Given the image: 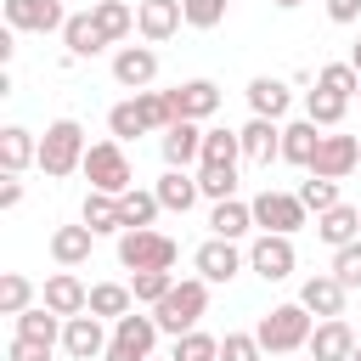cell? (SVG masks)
I'll list each match as a JSON object with an SVG mask.
<instances>
[{
  "label": "cell",
  "mask_w": 361,
  "mask_h": 361,
  "mask_svg": "<svg viewBox=\"0 0 361 361\" xmlns=\"http://www.w3.org/2000/svg\"><path fill=\"white\" fill-rule=\"evenodd\" d=\"M79 226H90L96 237H102V231H124V214H118V197H107V192H85V209H79Z\"/></svg>",
  "instance_id": "cell-26"
},
{
  "label": "cell",
  "mask_w": 361,
  "mask_h": 361,
  "mask_svg": "<svg viewBox=\"0 0 361 361\" xmlns=\"http://www.w3.org/2000/svg\"><path fill=\"white\" fill-rule=\"evenodd\" d=\"M85 180H90V192L124 197V192H130V158H124V141H90V152H85Z\"/></svg>",
  "instance_id": "cell-5"
},
{
  "label": "cell",
  "mask_w": 361,
  "mask_h": 361,
  "mask_svg": "<svg viewBox=\"0 0 361 361\" xmlns=\"http://www.w3.org/2000/svg\"><path fill=\"white\" fill-rule=\"evenodd\" d=\"M17 203H23V180L6 175V180H0V209H17Z\"/></svg>",
  "instance_id": "cell-48"
},
{
  "label": "cell",
  "mask_w": 361,
  "mask_h": 361,
  "mask_svg": "<svg viewBox=\"0 0 361 361\" xmlns=\"http://www.w3.org/2000/svg\"><path fill=\"white\" fill-rule=\"evenodd\" d=\"M248 265H254V271H259L265 282H282V276H293V243H288V237H271V231H265V237H259V243L248 248Z\"/></svg>",
  "instance_id": "cell-17"
},
{
  "label": "cell",
  "mask_w": 361,
  "mask_h": 361,
  "mask_svg": "<svg viewBox=\"0 0 361 361\" xmlns=\"http://www.w3.org/2000/svg\"><path fill=\"white\" fill-rule=\"evenodd\" d=\"M316 237H322L327 248H350V243H361V209L338 203V209L316 214Z\"/></svg>",
  "instance_id": "cell-22"
},
{
  "label": "cell",
  "mask_w": 361,
  "mask_h": 361,
  "mask_svg": "<svg viewBox=\"0 0 361 361\" xmlns=\"http://www.w3.org/2000/svg\"><path fill=\"white\" fill-rule=\"evenodd\" d=\"M6 361H51V344H39V338H11Z\"/></svg>",
  "instance_id": "cell-46"
},
{
  "label": "cell",
  "mask_w": 361,
  "mask_h": 361,
  "mask_svg": "<svg viewBox=\"0 0 361 361\" xmlns=\"http://www.w3.org/2000/svg\"><path fill=\"white\" fill-rule=\"evenodd\" d=\"M169 124H180V118H175V107H169L164 90H135L130 102H118V107L107 113L113 141H130V135H141V130H169Z\"/></svg>",
  "instance_id": "cell-1"
},
{
  "label": "cell",
  "mask_w": 361,
  "mask_h": 361,
  "mask_svg": "<svg viewBox=\"0 0 361 361\" xmlns=\"http://www.w3.org/2000/svg\"><path fill=\"white\" fill-rule=\"evenodd\" d=\"M316 147H322V130L310 124V118H299V124H282V158L288 164H316Z\"/></svg>",
  "instance_id": "cell-24"
},
{
  "label": "cell",
  "mask_w": 361,
  "mask_h": 361,
  "mask_svg": "<svg viewBox=\"0 0 361 361\" xmlns=\"http://www.w3.org/2000/svg\"><path fill=\"white\" fill-rule=\"evenodd\" d=\"M344 107H350V102H344V96H333V90H322V85L305 96V118H310L316 130H333V124L344 118Z\"/></svg>",
  "instance_id": "cell-32"
},
{
  "label": "cell",
  "mask_w": 361,
  "mask_h": 361,
  "mask_svg": "<svg viewBox=\"0 0 361 361\" xmlns=\"http://www.w3.org/2000/svg\"><path fill=\"white\" fill-rule=\"evenodd\" d=\"M288 102H293V90H288L282 79H271V73L248 79V107H254V118H282Z\"/></svg>",
  "instance_id": "cell-23"
},
{
  "label": "cell",
  "mask_w": 361,
  "mask_h": 361,
  "mask_svg": "<svg viewBox=\"0 0 361 361\" xmlns=\"http://www.w3.org/2000/svg\"><path fill=\"white\" fill-rule=\"evenodd\" d=\"M355 164H361V141H355V135H322V147H316V164H310V175L344 180V175H350Z\"/></svg>",
  "instance_id": "cell-12"
},
{
  "label": "cell",
  "mask_w": 361,
  "mask_h": 361,
  "mask_svg": "<svg viewBox=\"0 0 361 361\" xmlns=\"http://www.w3.org/2000/svg\"><path fill=\"white\" fill-rule=\"evenodd\" d=\"M169 96V107H175V118H209V113H220V85L214 79H186V85H175V90H164Z\"/></svg>",
  "instance_id": "cell-9"
},
{
  "label": "cell",
  "mask_w": 361,
  "mask_h": 361,
  "mask_svg": "<svg viewBox=\"0 0 361 361\" xmlns=\"http://www.w3.org/2000/svg\"><path fill=\"white\" fill-rule=\"evenodd\" d=\"M113 79H118L124 90H147V85L158 79V51H152V45H118Z\"/></svg>",
  "instance_id": "cell-11"
},
{
  "label": "cell",
  "mask_w": 361,
  "mask_h": 361,
  "mask_svg": "<svg viewBox=\"0 0 361 361\" xmlns=\"http://www.w3.org/2000/svg\"><path fill=\"white\" fill-rule=\"evenodd\" d=\"M197 186H203V197L226 203V197L237 192V164H203V169H197Z\"/></svg>",
  "instance_id": "cell-36"
},
{
  "label": "cell",
  "mask_w": 361,
  "mask_h": 361,
  "mask_svg": "<svg viewBox=\"0 0 361 361\" xmlns=\"http://www.w3.org/2000/svg\"><path fill=\"white\" fill-rule=\"evenodd\" d=\"M180 6H186V23L192 28H220L226 11H231V0H180Z\"/></svg>",
  "instance_id": "cell-43"
},
{
  "label": "cell",
  "mask_w": 361,
  "mask_h": 361,
  "mask_svg": "<svg viewBox=\"0 0 361 361\" xmlns=\"http://www.w3.org/2000/svg\"><path fill=\"white\" fill-rule=\"evenodd\" d=\"M90 17H96V28H102V39L113 45V39H124L130 28H135V11L124 6V0H96L90 6Z\"/></svg>",
  "instance_id": "cell-30"
},
{
  "label": "cell",
  "mask_w": 361,
  "mask_h": 361,
  "mask_svg": "<svg viewBox=\"0 0 361 361\" xmlns=\"http://www.w3.org/2000/svg\"><path fill=\"white\" fill-rule=\"evenodd\" d=\"M130 299H135V293H130L124 282H96V288H90V316H113V322H118V316H130Z\"/></svg>",
  "instance_id": "cell-34"
},
{
  "label": "cell",
  "mask_w": 361,
  "mask_h": 361,
  "mask_svg": "<svg viewBox=\"0 0 361 361\" xmlns=\"http://www.w3.org/2000/svg\"><path fill=\"white\" fill-rule=\"evenodd\" d=\"M17 338H39V344H56V310H45V305H28V310L17 316Z\"/></svg>",
  "instance_id": "cell-37"
},
{
  "label": "cell",
  "mask_w": 361,
  "mask_h": 361,
  "mask_svg": "<svg viewBox=\"0 0 361 361\" xmlns=\"http://www.w3.org/2000/svg\"><path fill=\"white\" fill-rule=\"evenodd\" d=\"M175 361H220V338H209V333H180L175 338Z\"/></svg>",
  "instance_id": "cell-41"
},
{
  "label": "cell",
  "mask_w": 361,
  "mask_h": 361,
  "mask_svg": "<svg viewBox=\"0 0 361 361\" xmlns=\"http://www.w3.org/2000/svg\"><path fill=\"white\" fill-rule=\"evenodd\" d=\"M85 130H79V118H56L51 130H45V141H39V169L45 175H73V169H85Z\"/></svg>",
  "instance_id": "cell-4"
},
{
  "label": "cell",
  "mask_w": 361,
  "mask_h": 361,
  "mask_svg": "<svg viewBox=\"0 0 361 361\" xmlns=\"http://www.w3.org/2000/svg\"><path fill=\"white\" fill-rule=\"evenodd\" d=\"M45 310H56V316H85V310H90V288H85L73 271H56V276L45 282Z\"/></svg>",
  "instance_id": "cell-19"
},
{
  "label": "cell",
  "mask_w": 361,
  "mask_h": 361,
  "mask_svg": "<svg viewBox=\"0 0 361 361\" xmlns=\"http://www.w3.org/2000/svg\"><path fill=\"white\" fill-rule=\"evenodd\" d=\"M203 310H209V282H203V276H180V282L152 305V322H158L164 333H175V338H180V333H192V327H197V316H203Z\"/></svg>",
  "instance_id": "cell-2"
},
{
  "label": "cell",
  "mask_w": 361,
  "mask_h": 361,
  "mask_svg": "<svg viewBox=\"0 0 361 361\" xmlns=\"http://www.w3.org/2000/svg\"><path fill=\"white\" fill-rule=\"evenodd\" d=\"M180 259V248H175V237H164V231H124L118 237V265L124 271H169Z\"/></svg>",
  "instance_id": "cell-6"
},
{
  "label": "cell",
  "mask_w": 361,
  "mask_h": 361,
  "mask_svg": "<svg viewBox=\"0 0 361 361\" xmlns=\"http://www.w3.org/2000/svg\"><path fill=\"white\" fill-rule=\"evenodd\" d=\"M355 102H361V90H355Z\"/></svg>",
  "instance_id": "cell-52"
},
{
  "label": "cell",
  "mask_w": 361,
  "mask_h": 361,
  "mask_svg": "<svg viewBox=\"0 0 361 361\" xmlns=\"http://www.w3.org/2000/svg\"><path fill=\"white\" fill-rule=\"evenodd\" d=\"M62 45H68V56H96L107 39H102L96 17H90V11H79V17H68V28H62Z\"/></svg>",
  "instance_id": "cell-27"
},
{
  "label": "cell",
  "mask_w": 361,
  "mask_h": 361,
  "mask_svg": "<svg viewBox=\"0 0 361 361\" xmlns=\"http://www.w3.org/2000/svg\"><path fill=\"white\" fill-rule=\"evenodd\" d=\"M344 282L333 276V271H316V276H305V288H299V305L310 310V316H322V322H333V316H344Z\"/></svg>",
  "instance_id": "cell-10"
},
{
  "label": "cell",
  "mask_w": 361,
  "mask_h": 361,
  "mask_svg": "<svg viewBox=\"0 0 361 361\" xmlns=\"http://www.w3.org/2000/svg\"><path fill=\"white\" fill-rule=\"evenodd\" d=\"M243 135L237 130H203V164H237Z\"/></svg>",
  "instance_id": "cell-38"
},
{
  "label": "cell",
  "mask_w": 361,
  "mask_h": 361,
  "mask_svg": "<svg viewBox=\"0 0 361 361\" xmlns=\"http://www.w3.org/2000/svg\"><path fill=\"white\" fill-rule=\"evenodd\" d=\"M164 164H169V169L203 164V130H197L192 118H180V124H169V130H164Z\"/></svg>",
  "instance_id": "cell-18"
},
{
  "label": "cell",
  "mask_w": 361,
  "mask_h": 361,
  "mask_svg": "<svg viewBox=\"0 0 361 361\" xmlns=\"http://www.w3.org/2000/svg\"><path fill=\"white\" fill-rule=\"evenodd\" d=\"M192 259H197V276H203V282H231V276L243 271V254H237V243H226V237H209Z\"/></svg>",
  "instance_id": "cell-16"
},
{
  "label": "cell",
  "mask_w": 361,
  "mask_h": 361,
  "mask_svg": "<svg viewBox=\"0 0 361 361\" xmlns=\"http://www.w3.org/2000/svg\"><path fill=\"white\" fill-rule=\"evenodd\" d=\"M276 6H305V0H276Z\"/></svg>",
  "instance_id": "cell-50"
},
{
  "label": "cell",
  "mask_w": 361,
  "mask_h": 361,
  "mask_svg": "<svg viewBox=\"0 0 361 361\" xmlns=\"http://www.w3.org/2000/svg\"><path fill=\"white\" fill-rule=\"evenodd\" d=\"M107 333H102V316H68V333H62V350L73 355V361H96V355H107Z\"/></svg>",
  "instance_id": "cell-13"
},
{
  "label": "cell",
  "mask_w": 361,
  "mask_h": 361,
  "mask_svg": "<svg viewBox=\"0 0 361 361\" xmlns=\"http://www.w3.org/2000/svg\"><path fill=\"white\" fill-rule=\"evenodd\" d=\"M316 85H322V90H333V96H344V102H355L361 73H355V62H327V68L316 73Z\"/></svg>",
  "instance_id": "cell-35"
},
{
  "label": "cell",
  "mask_w": 361,
  "mask_h": 361,
  "mask_svg": "<svg viewBox=\"0 0 361 361\" xmlns=\"http://www.w3.org/2000/svg\"><path fill=\"white\" fill-rule=\"evenodd\" d=\"M28 158H39V141L28 135V130H0V164H6V175H23V164Z\"/></svg>",
  "instance_id": "cell-31"
},
{
  "label": "cell",
  "mask_w": 361,
  "mask_h": 361,
  "mask_svg": "<svg viewBox=\"0 0 361 361\" xmlns=\"http://www.w3.org/2000/svg\"><path fill=\"white\" fill-rule=\"evenodd\" d=\"M305 203H299V192H259L254 197V226H265L271 237H293L299 226H305Z\"/></svg>",
  "instance_id": "cell-7"
},
{
  "label": "cell",
  "mask_w": 361,
  "mask_h": 361,
  "mask_svg": "<svg viewBox=\"0 0 361 361\" xmlns=\"http://www.w3.org/2000/svg\"><path fill=\"white\" fill-rule=\"evenodd\" d=\"M28 299H34V282H28L23 271H6V276H0V310H6V316H23Z\"/></svg>",
  "instance_id": "cell-39"
},
{
  "label": "cell",
  "mask_w": 361,
  "mask_h": 361,
  "mask_svg": "<svg viewBox=\"0 0 361 361\" xmlns=\"http://www.w3.org/2000/svg\"><path fill=\"white\" fill-rule=\"evenodd\" d=\"M180 23H186V6H180V0H141V6H135V28H141V39H152V45L169 39Z\"/></svg>",
  "instance_id": "cell-14"
},
{
  "label": "cell",
  "mask_w": 361,
  "mask_h": 361,
  "mask_svg": "<svg viewBox=\"0 0 361 361\" xmlns=\"http://www.w3.org/2000/svg\"><path fill=\"white\" fill-rule=\"evenodd\" d=\"M350 62H355V73H361V39H355V51H350Z\"/></svg>",
  "instance_id": "cell-49"
},
{
  "label": "cell",
  "mask_w": 361,
  "mask_h": 361,
  "mask_svg": "<svg viewBox=\"0 0 361 361\" xmlns=\"http://www.w3.org/2000/svg\"><path fill=\"white\" fill-rule=\"evenodd\" d=\"M209 226H214V237H226V243H237L248 226H254V203H237V197H226V203H214V214H209Z\"/></svg>",
  "instance_id": "cell-29"
},
{
  "label": "cell",
  "mask_w": 361,
  "mask_h": 361,
  "mask_svg": "<svg viewBox=\"0 0 361 361\" xmlns=\"http://www.w3.org/2000/svg\"><path fill=\"white\" fill-rule=\"evenodd\" d=\"M299 203H305V209H316V214L338 209V180H327V175H310V180L299 186Z\"/></svg>",
  "instance_id": "cell-40"
},
{
  "label": "cell",
  "mask_w": 361,
  "mask_h": 361,
  "mask_svg": "<svg viewBox=\"0 0 361 361\" xmlns=\"http://www.w3.org/2000/svg\"><path fill=\"white\" fill-rule=\"evenodd\" d=\"M164 203H158V192H124L118 197V214H124V231H141V226H152V214H158Z\"/></svg>",
  "instance_id": "cell-33"
},
{
  "label": "cell",
  "mask_w": 361,
  "mask_h": 361,
  "mask_svg": "<svg viewBox=\"0 0 361 361\" xmlns=\"http://www.w3.org/2000/svg\"><path fill=\"white\" fill-rule=\"evenodd\" d=\"M310 333H316V316H310L305 305H276V310H265V316H259V327H254L259 350H271V355L310 344Z\"/></svg>",
  "instance_id": "cell-3"
},
{
  "label": "cell",
  "mask_w": 361,
  "mask_h": 361,
  "mask_svg": "<svg viewBox=\"0 0 361 361\" xmlns=\"http://www.w3.org/2000/svg\"><path fill=\"white\" fill-rule=\"evenodd\" d=\"M350 355H355V333L344 327V316L316 322V333H310V361H350Z\"/></svg>",
  "instance_id": "cell-20"
},
{
  "label": "cell",
  "mask_w": 361,
  "mask_h": 361,
  "mask_svg": "<svg viewBox=\"0 0 361 361\" xmlns=\"http://www.w3.org/2000/svg\"><path fill=\"white\" fill-rule=\"evenodd\" d=\"M169 288H175V271H135V288H130V293H135L141 305H158Z\"/></svg>",
  "instance_id": "cell-42"
},
{
  "label": "cell",
  "mask_w": 361,
  "mask_h": 361,
  "mask_svg": "<svg viewBox=\"0 0 361 361\" xmlns=\"http://www.w3.org/2000/svg\"><path fill=\"white\" fill-rule=\"evenodd\" d=\"M152 338H158V322L130 310V316L113 322V344H107L102 361H147V355H152Z\"/></svg>",
  "instance_id": "cell-8"
},
{
  "label": "cell",
  "mask_w": 361,
  "mask_h": 361,
  "mask_svg": "<svg viewBox=\"0 0 361 361\" xmlns=\"http://www.w3.org/2000/svg\"><path fill=\"white\" fill-rule=\"evenodd\" d=\"M197 197H203V186H197V175H186V169H169V175L158 180V203H164V209H180V214H186Z\"/></svg>",
  "instance_id": "cell-28"
},
{
  "label": "cell",
  "mask_w": 361,
  "mask_h": 361,
  "mask_svg": "<svg viewBox=\"0 0 361 361\" xmlns=\"http://www.w3.org/2000/svg\"><path fill=\"white\" fill-rule=\"evenodd\" d=\"M237 135H243V158H254V164L282 158V124L276 118H248Z\"/></svg>",
  "instance_id": "cell-21"
},
{
  "label": "cell",
  "mask_w": 361,
  "mask_h": 361,
  "mask_svg": "<svg viewBox=\"0 0 361 361\" xmlns=\"http://www.w3.org/2000/svg\"><path fill=\"white\" fill-rule=\"evenodd\" d=\"M90 237H96L90 226H56V231H51V254H56V265H68V271L85 265V259H90Z\"/></svg>",
  "instance_id": "cell-25"
},
{
  "label": "cell",
  "mask_w": 361,
  "mask_h": 361,
  "mask_svg": "<svg viewBox=\"0 0 361 361\" xmlns=\"http://www.w3.org/2000/svg\"><path fill=\"white\" fill-rule=\"evenodd\" d=\"M350 361H361V344H355V355H350Z\"/></svg>",
  "instance_id": "cell-51"
},
{
  "label": "cell",
  "mask_w": 361,
  "mask_h": 361,
  "mask_svg": "<svg viewBox=\"0 0 361 361\" xmlns=\"http://www.w3.org/2000/svg\"><path fill=\"white\" fill-rule=\"evenodd\" d=\"M6 28L51 34V28H68V17H62V6H56V0H6Z\"/></svg>",
  "instance_id": "cell-15"
},
{
  "label": "cell",
  "mask_w": 361,
  "mask_h": 361,
  "mask_svg": "<svg viewBox=\"0 0 361 361\" xmlns=\"http://www.w3.org/2000/svg\"><path fill=\"white\" fill-rule=\"evenodd\" d=\"M333 276H338L344 288H361V243H350V248H333Z\"/></svg>",
  "instance_id": "cell-44"
},
{
  "label": "cell",
  "mask_w": 361,
  "mask_h": 361,
  "mask_svg": "<svg viewBox=\"0 0 361 361\" xmlns=\"http://www.w3.org/2000/svg\"><path fill=\"white\" fill-rule=\"evenodd\" d=\"M220 361H259V338L254 333H226L220 338Z\"/></svg>",
  "instance_id": "cell-45"
},
{
  "label": "cell",
  "mask_w": 361,
  "mask_h": 361,
  "mask_svg": "<svg viewBox=\"0 0 361 361\" xmlns=\"http://www.w3.org/2000/svg\"><path fill=\"white\" fill-rule=\"evenodd\" d=\"M327 17L333 23H355L361 17V0H327Z\"/></svg>",
  "instance_id": "cell-47"
}]
</instances>
